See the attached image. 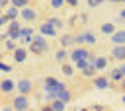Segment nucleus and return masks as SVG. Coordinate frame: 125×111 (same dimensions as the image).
<instances>
[{"label":"nucleus","mask_w":125,"mask_h":111,"mask_svg":"<svg viewBox=\"0 0 125 111\" xmlns=\"http://www.w3.org/2000/svg\"><path fill=\"white\" fill-rule=\"evenodd\" d=\"M43 88H45V92H47V93H53V95L57 97V93H59L61 90H64L66 86H64L62 82H59L57 78L47 76V78H43Z\"/></svg>","instance_id":"obj_1"},{"label":"nucleus","mask_w":125,"mask_h":111,"mask_svg":"<svg viewBox=\"0 0 125 111\" xmlns=\"http://www.w3.org/2000/svg\"><path fill=\"white\" fill-rule=\"evenodd\" d=\"M47 49H49V45H47V41H45V37H43L41 33L31 37V43H29V51H31V53L41 55V53H45Z\"/></svg>","instance_id":"obj_2"},{"label":"nucleus","mask_w":125,"mask_h":111,"mask_svg":"<svg viewBox=\"0 0 125 111\" xmlns=\"http://www.w3.org/2000/svg\"><path fill=\"white\" fill-rule=\"evenodd\" d=\"M14 111H27L29 109V101H27V95H16L14 97V103H12Z\"/></svg>","instance_id":"obj_3"},{"label":"nucleus","mask_w":125,"mask_h":111,"mask_svg":"<svg viewBox=\"0 0 125 111\" xmlns=\"http://www.w3.org/2000/svg\"><path fill=\"white\" fill-rule=\"evenodd\" d=\"M31 88H33V84H31V80H29V78H20V80H18V84H16V90H18L21 95L31 93Z\"/></svg>","instance_id":"obj_4"},{"label":"nucleus","mask_w":125,"mask_h":111,"mask_svg":"<svg viewBox=\"0 0 125 111\" xmlns=\"http://www.w3.org/2000/svg\"><path fill=\"white\" fill-rule=\"evenodd\" d=\"M70 58H72V62H76V60H82V58H92V55L84 47H74L70 51Z\"/></svg>","instance_id":"obj_5"},{"label":"nucleus","mask_w":125,"mask_h":111,"mask_svg":"<svg viewBox=\"0 0 125 111\" xmlns=\"http://www.w3.org/2000/svg\"><path fill=\"white\" fill-rule=\"evenodd\" d=\"M39 33H41L43 37H55V35H57V29H55L49 21H43V23L39 25Z\"/></svg>","instance_id":"obj_6"},{"label":"nucleus","mask_w":125,"mask_h":111,"mask_svg":"<svg viewBox=\"0 0 125 111\" xmlns=\"http://www.w3.org/2000/svg\"><path fill=\"white\" fill-rule=\"evenodd\" d=\"M12 53H14V62H18V64L25 62V58H27V49L25 47H16Z\"/></svg>","instance_id":"obj_7"},{"label":"nucleus","mask_w":125,"mask_h":111,"mask_svg":"<svg viewBox=\"0 0 125 111\" xmlns=\"http://www.w3.org/2000/svg\"><path fill=\"white\" fill-rule=\"evenodd\" d=\"M16 90V82L12 80V78H4L2 82H0V92L2 93H12Z\"/></svg>","instance_id":"obj_8"},{"label":"nucleus","mask_w":125,"mask_h":111,"mask_svg":"<svg viewBox=\"0 0 125 111\" xmlns=\"http://www.w3.org/2000/svg\"><path fill=\"white\" fill-rule=\"evenodd\" d=\"M111 43L113 45H125V29H119V31H113L109 35Z\"/></svg>","instance_id":"obj_9"},{"label":"nucleus","mask_w":125,"mask_h":111,"mask_svg":"<svg viewBox=\"0 0 125 111\" xmlns=\"http://www.w3.org/2000/svg\"><path fill=\"white\" fill-rule=\"evenodd\" d=\"M20 16H21V18H23L25 21H33V19L37 18V12H35L33 8H27V6H25V8H21Z\"/></svg>","instance_id":"obj_10"},{"label":"nucleus","mask_w":125,"mask_h":111,"mask_svg":"<svg viewBox=\"0 0 125 111\" xmlns=\"http://www.w3.org/2000/svg\"><path fill=\"white\" fill-rule=\"evenodd\" d=\"M94 88H98V90L109 88V78H107V76H98V78H94Z\"/></svg>","instance_id":"obj_11"},{"label":"nucleus","mask_w":125,"mask_h":111,"mask_svg":"<svg viewBox=\"0 0 125 111\" xmlns=\"http://www.w3.org/2000/svg\"><path fill=\"white\" fill-rule=\"evenodd\" d=\"M111 55H113V58H117V60H125V45H113Z\"/></svg>","instance_id":"obj_12"},{"label":"nucleus","mask_w":125,"mask_h":111,"mask_svg":"<svg viewBox=\"0 0 125 111\" xmlns=\"http://www.w3.org/2000/svg\"><path fill=\"white\" fill-rule=\"evenodd\" d=\"M18 16H20V8L12 6V8H8V10H6V19H8V21H14V19H18Z\"/></svg>","instance_id":"obj_13"},{"label":"nucleus","mask_w":125,"mask_h":111,"mask_svg":"<svg viewBox=\"0 0 125 111\" xmlns=\"http://www.w3.org/2000/svg\"><path fill=\"white\" fill-rule=\"evenodd\" d=\"M92 64L96 66V70H104V68L107 66V58H105V56H96V58L92 60Z\"/></svg>","instance_id":"obj_14"},{"label":"nucleus","mask_w":125,"mask_h":111,"mask_svg":"<svg viewBox=\"0 0 125 111\" xmlns=\"http://www.w3.org/2000/svg\"><path fill=\"white\" fill-rule=\"evenodd\" d=\"M107 78H109V82H121V80H123V74H121V70H119V68H113V70L109 72V76H107Z\"/></svg>","instance_id":"obj_15"},{"label":"nucleus","mask_w":125,"mask_h":111,"mask_svg":"<svg viewBox=\"0 0 125 111\" xmlns=\"http://www.w3.org/2000/svg\"><path fill=\"white\" fill-rule=\"evenodd\" d=\"M100 31H102L104 35H111V33L115 31V25H113V23H109V21H105V23H102Z\"/></svg>","instance_id":"obj_16"},{"label":"nucleus","mask_w":125,"mask_h":111,"mask_svg":"<svg viewBox=\"0 0 125 111\" xmlns=\"http://www.w3.org/2000/svg\"><path fill=\"white\" fill-rule=\"evenodd\" d=\"M49 105L53 107V111H64V107H66V103H64V101H61V99H57V97H55Z\"/></svg>","instance_id":"obj_17"},{"label":"nucleus","mask_w":125,"mask_h":111,"mask_svg":"<svg viewBox=\"0 0 125 111\" xmlns=\"http://www.w3.org/2000/svg\"><path fill=\"white\" fill-rule=\"evenodd\" d=\"M74 43V37L70 35V33H64L62 37H61V47H70Z\"/></svg>","instance_id":"obj_18"},{"label":"nucleus","mask_w":125,"mask_h":111,"mask_svg":"<svg viewBox=\"0 0 125 111\" xmlns=\"http://www.w3.org/2000/svg\"><path fill=\"white\" fill-rule=\"evenodd\" d=\"M57 99H61V101H64V103H68L70 101V92L64 88V90H61L59 93H57Z\"/></svg>","instance_id":"obj_19"},{"label":"nucleus","mask_w":125,"mask_h":111,"mask_svg":"<svg viewBox=\"0 0 125 111\" xmlns=\"http://www.w3.org/2000/svg\"><path fill=\"white\" fill-rule=\"evenodd\" d=\"M92 60H94V56H92V58H82V60H76V62H74V66H76L78 70H84Z\"/></svg>","instance_id":"obj_20"},{"label":"nucleus","mask_w":125,"mask_h":111,"mask_svg":"<svg viewBox=\"0 0 125 111\" xmlns=\"http://www.w3.org/2000/svg\"><path fill=\"white\" fill-rule=\"evenodd\" d=\"M47 21H49V23H51L57 31H61V29H62V19H59V18H49Z\"/></svg>","instance_id":"obj_21"},{"label":"nucleus","mask_w":125,"mask_h":111,"mask_svg":"<svg viewBox=\"0 0 125 111\" xmlns=\"http://www.w3.org/2000/svg\"><path fill=\"white\" fill-rule=\"evenodd\" d=\"M66 56H68V53H66L64 49H59V51L55 53V58H57L59 62H64V60H66Z\"/></svg>","instance_id":"obj_22"},{"label":"nucleus","mask_w":125,"mask_h":111,"mask_svg":"<svg viewBox=\"0 0 125 111\" xmlns=\"http://www.w3.org/2000/svg\"><path fill=\"white\" fill-rule=\"evenodd\" d=\"M31 35H33V29L31 27H21L20 29V39L21 37H31Z\"/></svg>","instance_id":"obj_23"},{"label":"nucleus","mask_w":125,"mask_h":111,"mask_svg":"<svg viewBox=\"0 0 125 111\" xmlns=\"http://www.w3.org/2000/svg\"><path fill=\"white\" fill-rule=\"evenodd\" d=\"M82 72H84V76H94V74H96V66L90 62V64H88V66H86Z\"/></svg>","instance_id":"obj_24"},{"label":"nucleus","mask_w":125,"mask_h":111,"mask_svg":"<svg viewBox=\"0 0 125 111\" xmlns=\"http://www.w3.org/2000/svg\"><path fill=\"white\" fill-rule=\"evenodd\" d=\"M84 35H86V43H88V45H94V43H96V35H94L92 31H84Z\"/></svg>","instance_id":"obj_25"},{"label":"nucleus","mask_w":125,"mask_h":111,"mask_svg":"<svg viewBox=\"0 0 125 111\" xmlns=\"http://www.w3.org/2000/svg\"><path fill=\"white\" fill-rule=\"evenodd\" d=\"M62 74H64V76H72V74H74V68H72L70 64H64V62H62Z\"/></svg>","instance_id":"obj_26"},{"label":"nucleus","mask_w":125,"mask_h":111,"mask_svg":"<svg viewBox=\"0 0 125 111\" xmlns=\"http://www.w3.org/2000/svg\"><path fill=\"white\" fill-rule=\"evenodd\" d=\"M74 43H76V45L86 43V35H84V31H82V33H78V35H74Z\"/></svg>","instance_id":"obj_27"},{"label":"nucleus","mask_w":125,"mask_h":111,"mask_svg":"<svg viewBox=\"0 0 125 111\" xmlns=\"http://www.w3.org/2000/svg\"><path fill=\"white\" fill-rule=\"evenodd\" d=\"M27 2H29V0H12V6H16V8H25Z\"/></svg>","instance_id":"obj_28"},{"label":"nucleus","mask_w":125,"mask_h":111,"mask_svg":"<svg viewBox=\"0 0 125 111\" xmlns=\"http://www.w3.org/2000/svg\"><path fill=\"white\" fill-rule=\"evenodd\" d=\"M21 27H20V23H18V19H14L12 23H10V31H20Z\"/></svg>","instance_id":"obj_29"},{"label":"nucleus","mask_w":125,"mask_h":111,"mask_svg":"<svg viewBox=\"0 0 125 111\" xmlns=\"http://www.w3.org/2000/svg\"><path fill=\"white\" fill-rule=\"evenodd\" d=\"M104 0H88L86 4H88V8H96V6H100Z\"/></svg>","instance_id":"obj_30"},{"label":"nucleus","mask_w":125,"mask_h":111,"mask_svg":"<svg viewBox=\"0 0 125 111\" xmlns=\"http://www.w3.org/2000/svg\"><path fill=\"white\" fill-rule=\"evenodd\" d=\"M62 4H64V0H51L53 8H62Z\"/></svg>","instance_id":"obj_31"},{"label":"nucleus","mask_w":125,"mask_h":111,"mask_svg":"<svg viewBox=\"0 0 125 111\" xmlns=\"http://www.w3.org/2000/svg\"><path fill=\"white\" fill-rule=\"evenodd\" d=\"M0 70H2V72H10V70H12V66H10V64H4V62L0 60Z\"/></svg>","instance_id":"obj_32"},{"label":"nucleus","mask_w":125,"mask_h":111,"mask_svg":"<svg viewBox=\"0 0 125 111\" xmlns=\"http://www.w3.org/2000/svg\"><path fill=\"white\" fill-rule=\"evenodd\" d=\"M6 49H8V51H14V49H16V43H14L12 39H10V41L6 43Z\"/></svg>","instance_id":"obj_33"},{"label":"nucleus","mask_w":125,"mask_h":111,"mask_svg":"<svg viewBox=\"0 0 125 111\" xmlns=\"http://www.w3.org/2000/svg\"><path fill=\"white\" fill-rule=\"evenodd\" d=\"M53 99H55V95H53V93H47V92H45V101H47V103H51Z\"/></svg>","instance_id":"obj_34"},{"label":"nucleus","mask_w":125,"mask_h":111,"mask_svg":"<svg viewBox=\"0 0 125 111\" xmlns=\"http://www.w3.org/2000/svg\"><path fill=\"white\" fill-rule=\"evenodd\" d=\"M64 4H70V6H78V0H64Z\"/></svg>","instance_id":"obj_35"},{"label":"nucleus","mask_w":125,"mask_h":111,"mask_svg":"<svg viewBox=\"0 0 125 111\" xmlns=\"http://www.w3.org/2000/svg\"><path fill=\"white\" fill-rule=\"evenodd\" d=\"M6 21H8V19H6V16H0V27H2Z\"/></svg>","instance_id":"obj_36"},{"label":"nucleus","mask_w":125,"mask_h":111,"mask_svg":"<svg viewBox=\"0 0 125 111\" xmlns=\"http://www.w3.org/2000/svg\"><path fill=\"white\" fill-rule=\"evenodd\" d=\"M41 111H53V107H51V105H45V107H43Z\"/></svg>","instance_id":"obj_37"},{"label":"nucleus","mask_w":125,"mask_h":111,"mask_svg":"<svg viewBox=\"0 0 125 111\" xmlns=\"http://www.w3.org/2000/svg\"><path fill=\"white\" fill-rule=\"evenodd\" d=\"M119 18H121V19H125V8H123V10L119 12Z\"/></svg>","instance_id":"obj_38"},{"label":"nucleus","mask_w":125,"mask_h":111,"mask_svg":"<svg viewBox=\"0 0 125 111\" xmlns=\"http://www.w3.org/2000/svg\"><path fill=\"white\" fill-rule=\"evenodd\" d=\"M119 70H121V74H123V78H125V64H121V66H119Z\"/></svg>","instance_id":"obj_39"},{"label":"nucleus","mask_w":125,"mask_h":111,"mask_svg":"<svg viewBox=\"0 0 125 111\" xmlns=\"http://www.w3.org/2000/svg\"><path fill=\"white\" fill-rule=\"evenodd\" d=\"M2 111H14V107H2Z\"/></svg>","instance_id":"obj_40"},{"label":"nucleus","mask_w":125,"mask_h":111,"mask_svg":"<svg viewBox=\"0 0 125 111\" xmlns=\"http://www.w3.org/2000/svg\"><path fill=\"white\" fill-rule=\"evenodd\" d=\"M2 6H6V0H0V8H2Z\"/></svg>","instance_id":"obj_41"},{"label":"nucleus","mask_w":125,"mask_h":111,"mask_svg":"<svg viewBox=\"0 0 125 111\" xmlns=\"http://www.w3.org/2000/svg\"><path fill=\"white\" fill-rule=\"evenodd\" d=\"M107 2H123V0H107Z\"/></svg>","instance_id":"obj_42"},{"label":"nucleus","mask_w":125,"mask_h":111,"mask_svg":"<svg viewBox=\"0 0 125 111\" xmlns=\"http://www.w3.org/2000/svg\"><path fill=\"white\" fill-rule=\"evenodd\" d=\"M94 109H96V111H102V107H94Z\"/></svg>","instance_id":"obj_43"},{"label":"nucleus","mask_w":125,"mask_h":111,"mask_svg":"<svg viewBox=\"0 0 125 111\" xmlns=\"http://www.w3.org/2000/svg\"><path fill=\"white\" fill-rule=\"evenodd\" d=\"M121 101H123V103H125V95H123V97H121Z\"/></svg>","instance_id":"obj_44"},{"label":"nucleus","mask_w":125,"mask_h":111,"mask_svg":"<svg viewBox=\"0 0 125 111\" xmlns=\"http://www.w3.org/2000/svg\"><path fill=\"white\" fill-rule=\"evenodd\" d=\"M82 111H86V109H82Z\"/></svg>","instance_id":"obj_45"},{"label":"nucleus","mask_w":125,"mask_h":111,"mask_svg":"<svg viewBox=\"0 0 125 111\" xmlns=\"http://www.w3.org/2000/svg\"><path fill=\"white\" fill-rule=\"evenodd\" d=\"M123 2H125V0H123Z\"/></svg>","instance_id":"obj_46"}]
</instances>
